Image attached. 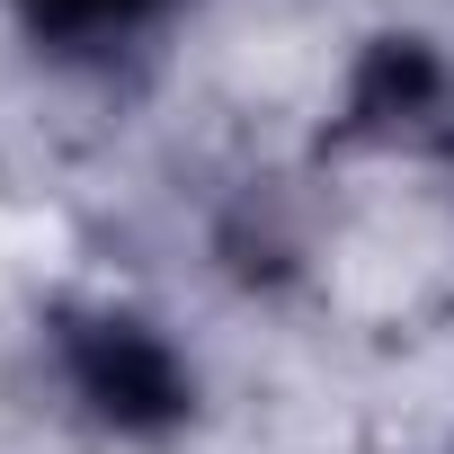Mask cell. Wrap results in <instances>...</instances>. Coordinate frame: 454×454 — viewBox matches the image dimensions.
<instances>
[{"instance_id": "6da1fadb", "label": "cell", "mask_w": 454, "mask_h": 454, "mask_svg": "<svg viewBox=\"0 0 454 454\" xmlns=\"http://www.w3.org/2000/svg\"><path fill=\"white\" fill-rule=\"evenodd\" d=\"M54 348L72 365V392L116 436H160L196 410V383H187L178 348L134 312H54Z\"/></svg>"}, {"instance_id": "7a4b0ae2", "label": "cell", "mask_w": 454, "mask_h": 454, "mask_svg": "<svg viewBox=\"0 0 454 454\" xmlns=\"http://www.w3.org/2000/svg\"><path fill=\"white\" fill-rule=\"evenodd\" d=\"M427 90H436L427 45H419V36H383V45H374V63H365V81H356V98H348V116H356V125H383V116L419 107Z\"/></svg>"}, {"instance_id": "3957f363", "label": "cell", "mask_w": 454, "mask_h": 454, "mask_svg": "<svg viewBox=\"0 0 454 454\" xmlns=\"http://www.w3.org/2000/svg\"><path fill=\"white\" fill-rule=\"evenodd\" d=\"M19 10H27V27L45 45H98V36L143 27L152 10H169V0H19Z\"/></svg>"}]
</instances>
